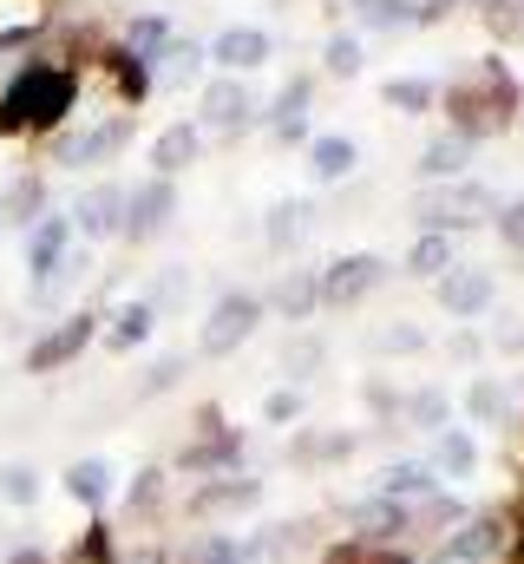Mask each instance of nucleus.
I'll list each match as a JSON object with an SVG mask.
<instances>
[{
	"mask_svg": "<svg viewBox=\"0 0 524 564\" xmlns=\"http://www.w3.org/2000/svg\"><path fill=\"white\" fill-rule=\"evenodd\" d=\"M262 414H269V421H295V414H302V394H295V388H282V394H269V408H262Z\"/></svg>",
	"mask_w": 524,
	"mask_h": 564,
	"instance_id": "de8ad7c7",
	"label": "nucleus"
},
{
	"mask_svg": "<svg viewBox=\"0 0 524 564\" xmlns=\"http://www.w3.org/2000/svg\"><path fill=\"white\" fill-rule=\"evenodd\" d=\"M492 295H499V282H492V270H479V263H452L439 276V302L452 315H479V308H492Z\"/></svg>",
	"mask_w": 524,
	"mask_h": 564,
	"instance_id": "f8f14e48",
	"label": "nucleus"
},
{
	"mask_svg": "<svg viewBox=\"0 0 524 564\" xmlns=\"http://www.w3.org/2000/svg\"><path fill=\"white\" fill-rule=\"evenodd\" d=\"M210 59H217V66H230V73H250V66L269 59V33H262V26H230V33H217Z\"/></svg>",
	"mask_w": 524,
	"mask_h": 564,
	"instance_id": "a211bd4d",
	"label": "nucleus"
},
{
	"mask_svg": "<svg viewBox=\"0 0 524 564\" xmlns=\"http://www.w3.org/2000/svg\"><path fill=\"white\" fill-rule=\"evenodd\" d=\"M184 564H237V539L230 532H197L184 545Z\"/></svg>",
	"mask_w": 524,
	"mask_h": 564,
	"instance_id": "2f4dec72",
	"label": "nucleus"
},
{
	"mask_svg": "<svg viewBox=\"0 0 524 564\" xmlns=\"http://www.w3.org/2000/svg\"><path fill=\"white\" fill-rule=\"evenodd\" d=\"M466 414L472 421H505V388L499 381H472L466 388Z\"/></svg>",
	"mask_w": 524,
	"mask_h": 564,
	"instance_id": "e433bc0d",
	"label": "nucleus"
},
{
	"mask_svg": "<svg viewBox=\"0 0 524 564\" xmlns=\"http://www.w3.org/2000/svg\"><path fill=\"white\" fill-rule=\"evenodd\" d=\"M275 308H282V315H308V308H315V276H288L275 289Z\"/></svg>",
	"mask_w": 524,
	"mask_h": 564,
	"instance_id": "a19ab883",
	"label": "nucleus"
},
{
	"mask_svg": "<svg viewBox=\"0 0 524 564\" xmlns=\"http://www.w3.org/2000/svg\"><path fill=\"white\" fill-rule=\"evenodd\" d=\"M0 506H20V512L40 506V473H33L26 459H7V466H0Z\"/></svg>",
	"mask_w": 524,
	"mask_h": 564,
	"instance_id": "cd10ccee",
	"label": "nucleus"
},
{
	"mask_svg": "<svg viewBox=\"0 0 524 564\" xmlns=\"http://www.w3.org/2000/svg\"><path fill=\"white\" fill-rule=\"evenodd\" d=\"M125 144H131V119H106V126H92V132H66V139L53 144V158H59V164H73V171H86V164L119 158Z\"/></svg>",
	"mask_w": 524,
	"mask_h": 564,
	"instance_id": "6e6552de",
	"label": "nucleus"
},
{
	"mask_svg": "<svg viewBox=\"0 0 524 564\" xmlns=\"http://www.w3.org/2000/svg\"><path fill=\"white\" fill-rule=\"evenodd\" d=\"M256 322H262V302H256V295H243V289H230V295L210 308V322H204L197 348H204V355H237V348L256 335Z\"/></svg>",
	"mask_w": 524,
	"mask_h": 564,
	"instance_id": "39448f33",
	"label": "nucleus"
},
{
	"mask_svg": "<svg viewBox=\"0 0 524 564\" xmlns=\"http://www.w3.org/2000/svg\"><path fill=\"white\" fill-rule=\"evenodd\" d=\"M302 112H308V79H288L269 119H275V132H282V139H302Z\"/></svg>",
	"mask_w": 524,
	"mask_h": 564,
	"instance_id": "c756f323",
	"label": "nucleus"
},
{
	"mask_svg": "<svg viewBox=\"0 0 524 564\" xmlns=\"http://www.w3.org/2000/svg\"><path fill=\"white\" fill-rule=\"evenodd\" d=\"M308 217H315L308 204H275V210H269V243H275V250L302 243V237H308Z\"/></svg>",
	"mask_w": 524,
	"mask_h": 564,
	"instance_id": "7c9ffc66",
	"label": "nucleus"
},
{
	"mask_svg": "<svg viewBox=\"0 0 524 564\" xmlns=\"http://www.w3.org/2000/svg\"><path fill=\"white\" fill-rule=\"evenodd\" d=\"M197 66H204V53H197L190 40H164V53L151 59V86L177 93V86H190V79H197Z\"/></svg>",
	"mask_w": 524,
	"mask_h": 564,
	"instance_id": "aec40b11",
	"label": "nucleus"
},
{
	"mask_svg": "<svg viewBox=\"0 0 524 564\" xmlns=\"http://www.w3.org/2000/svg\"><path fill=\"white\" fill-rule=\"evenodd\" d=\"M348 446H354L348 433H302L295 440V459H341Z\"/></svg>",
	"mask_w": 524,
	"mask_h": 564,
	"instance_id": "ea45409f",
	"label": "nucleus"
},
{
	"mask_svg": "<svg viewBox=\"0 0 524 564\" xmlns=\"http://www.w3.org/2000/svg\"><path fill=\"white\" fill-rule=\"evenodd\" d=\"M197 426H204V440H197V446H184V466H190V473H210V479L237 473V459H243V433H230L210 408H204V421H197Z\"/></svg>",
	"mask_w": 524,
	"mask_h": 564,
	"instance_id": "1a4fd4ad",
	"label": "nucleus"
},
{
	"mask_svg": "<svg viewBox=\"0 0 524 564\" xmlns=\"http://www.w3.org/2000/svg\"><path fill=\"white\" fill-rule=\"evenodd\" d=\"M250 112H256V99H250L243 79H210V86H204V126H210V132H243Z\"/></svg>",
	"mask_w": 524,
	"mask_h": 564,
	"instance_id": "ddd939ff",
	"label": "nucleus"
},
{
	"mask_svg": "<svg viewBox=\"0 0 524 564\" xmlns=\"http://www.w3.org/2000/svg\"><path fill=\"white\" fill-rule=\"evenodd\" d=\"M92 335H99V315H92V308L59 315L46 335H33V348H26V375H59V368H73V361L92 348Z\"/></svg>",
	"mask_w": 524,
	"mask_h": 564,
	"instance_id": "20e7f679",
	"label": "nucleus"
},
{
	"mask_svg": "<svg viewBox=\"0 0 524 564\" xmlns=\"http://www.w3.org/2000/svg\"><path fill=\"white\" fill-rule=\"evenodd\" d=\"M485 20L499 33H524V0H485Z\"/></svg>",
	"mask_w": 524,
	"mask_h": 564,
	"instance_id": "c03bdc74",
	"label": "nucleus"
},
{
	"mask_svg": "<svg viewBox=\"0 0 524 564\" xmlns=\"http://www.w3.org/2000/svg\"><path fill=\"white\" fill-rule=\"evenodd\" d=\"M512 112H518V86H512V73H505L499 59L479 66V86H459V93H452L459 139H485V132H499Z\"/></svg>",
	"mask_w": 524,
	"mask_h": 564,
	"instance_id": "f03ea898",
	"label": "nucleus"
},
{
	"mask_svg": "<svg viewBox=\"0 0 524 564\" xmlns=\"http://www.w3.org/2000/svg\"><path fill=\"white\" fill-rule=\"evenodd\" d=\"M354 158H361V151H354L348 139H315L308 144V171H315L321 184H341V177L354 171Z\"/></svg>",
	"mask_w": 524,
	"mask_h": 564,
	"instance_id": "393cba45",
	"label": "nucleus"
},
{
	"mask_svg": "<svg viewBox=\"0 0 524 564\" xmlns=\"http://www.w3.org/2000/svg\"><path fill=\"white\" fill-rule=\"evenodd\" d=\"M433 492H439V479H433L426 459H400V466H387V473L374 479V499H393V506H406V512H413V499L426 506Z\"/></svg>",
	"mask_w": 524,
	"mask_h": 564,
	"instance_id": "2eb2a0df",
	"label": "nucleus"
},
{
	"mask_svg": "<svg viewBox=\"0 0 524 564\" xmlns=\"http://www.w3.org/2000/svg\"><path fill=\"white\" fill-rule=\"evenodd\" d=\"M197 144H204V132H197V126H164V132H157V144H151L157 177H177L184 164H197Z\"/></svg>",
	"mask_w": 524,
	"mask_h": 564,
	"instance_id": "412c9836",
	"label": "nucleus"
},
{
	"mask_svg": "<svg viewBox=\"0 0 524 564\" xmlns=\"http://www.w3.org/2000/svg\"><path fill=\"white\" fill-rule=\"evenodd\" d=\"M59 564H119L112 558V532L106 525H86V539H73V552Z\"/></svg>",
	"mask_w": 524,
	"mask_h": 564,
	"instance_id": "f704fd0d",
	"label": "nucleus"
},
{
	"mask_svg": "<svg viewBox=\"0 0 524 564\" xmlns=\"http://www.w3.org/2000/svg\"><path fill=\"white\" fill-rule=\"evenodd\" d=\"M171 217H177V191H171V177H144L138 191H125V237L131 243H151Z\"/></svg>",
	"mask_w": 524,
	"mask_h": 564,
	"instance_id": "0eeeda50",
	"label": "nucleus"
},
{
	"mask_svg": "<svg viewBox=\"0 0 524 564\" xmlns=\"http://www.w3.org/2000/svg\"><path fill=\"white\" fill-rule=\"evenodd\" d=\"M20 46H33V26H20V33H0V66H7Z\"/></svg>",
	"mask_w": 524,
	"mask_h": 564,
	"instance_id": "8fccbe9b",
	"label": "nucleus"
},
{
	"mask_svg": "<svg viewBox=\"0 0 524 564\" xmlns=\"http://www.w3.org/2000/svg\"><path fill=\"white\" fill-rule=\"evenodd\" d=\"M433 466H439V473H452V479H466V473L479 466V446H472V433H459V426H439V440H433Z\"/></svg>",
	"mask_w": 524,
	"mask_h": 564,
	"instance_id": "b1692460",
	"label": "nucleus"
},
{
	"mask_svg": "<svg viewBox=\"0 0 524 564\" xmlns=\"http://www.w3.org/2000/svg\"><path fill=\"white\" fill-rule=\"evenodd\" d=\"M73 237H125V184H92L73 204Z\"/></svg>",
	"mask_w": 524,
	"mask_h": 564,
	"instance_id": "9d476101",
	"label": "nucleus"
},
{
	"mask_svg": "<svg viewBox=\"0 0 524 564\" xmlns=\"http://www.w3.org/2000/svg\"><path fill=\"white\" fill-rule=\"evenodd\" d=\"M177 381H184V361H177V355H164V361L138 381V394H164V388H177Z\"/></svg>",
	"mask_w": 524,
	"mask_h": 564,
	"instance_id": "79ce46f5",
	"label": "nucleus"
},
{
	"mask_svg": "<svg viewBox=\"0 0 524 564\" xmlns=\"http://www.w3.org/2000/svg\"><path fill=\"white\" fill-rule=\"evenodd\" d=\"M381 99H387L393 112H426V106H433V86H426V79H387Z\"/></svg>",
	"mask_w": 524,
	"mask_h": 564,
	"instance_id": "c9c22d12",
	"label": "nucleus"
},
{
	"mask_svg": "<svg viewBox=\"0 0 524 564\" xmlns=\"http://www.w3.org/2000/svg\"><path fill=\"white\" fill-rule=\"evenodd\" d=\"M348 525H354V539H400L413 525V512L393 499H361V506H348Z\"/></svg>",
	"mask_w": 524,
	"mask_h": 564,
	"instance_id": "6ab92c4d",
	"label": "nucleus"
},
{
	"mask_svg": "<svg viewBox=\"0 0 524 564\" xmlns=\"http://www.w3.org/2000/svg\"><path fill=\"white\" fill-rule=\"evenodd\" d=\"M79 106V73L73 66H53V59H33L7 79L0 93V132L7 139H26V132H53L66 126V112Z\"/></svg>",
	"mask_w": 524,
	"mask_h": 564,
	"instance_id": "f257e3e1",
	"label": "nucleus"
},
{
	"mask_svg": "<svg viewBox=\"0 0 524 564\" xmlns=\"http://www.w3.org/2000/svg\"><path fill=\"white\" fill-rule=\"evenodd\" d=\"M406 421L426 426V433H439V426H446V394H439V388H419V394L406 401Z\"/></svg>",
	"mask_w": 524,
	"mask_h": 564,
	"instance_id": "4c0bfd02",
	"label": "nucleus"
},
{
	"mask_svg": "<svg viewBox=\"0 0 524 564\" xmlns=\"http://www.w3.org/2000/svg\"><path fill=\"white\" fill-rule=\"evenodd\" d=\"M328 73H335V79H354V73H361V40H354V33H335V40H328Z\"/></svg>",
	"mask_w": 524,
	"mask_h": 564,
	"instance_id": "58836bf2",
	"label": "nucleus"
},
{
	"mask_svg": "<svg viewBox=\"0 0 524 564\" xmlns=\"http://www.w3.org/2000/svg\"><path fill=\"white\" fill-rule=\"evenodd\" d=\"M381 276H387L381 257H341V263H328V270L315 276V302H328V308H354Z\"/></svg>",
	"mask_w": 524,
	"mask_h": 564,
	"instance_id": "423d86ee",
	"label": "nucleus"
},
{
	"mask_svg": "<svg viewBox=\"0 0 524 564\" xmlns=\"http://www.w3.org/2000/svg\"><path fill=\"white\" fill-rule=\"evenodd\" d=\"M485 217H499V197L485 184H446V191H426L413 204V224L419 230H439V237H452L466 224H485Z\"/></svg>",
	"mask_w": 524,
	"mask_h": 564,
	"instance_id": "7ed1b4c3",
	"label": "nucleus"
},
{
	"mask_svg": "<svg viewBox=\"0 0 524 564\" xmlns=\"http://www.w3.org/2000/svg\"><path fill=\"white\" fill-rule=\"evenodd\" d=\"M112 479H119L112 459H99V453H92V459H73V466H66V499H79L86 512H99V506L112 499Z\"/></svg>",
	"mask_w": 524,
	"mask_h": 564,
	"instance_id": "f3484780",
	"label": "nucleus"
},
{
	"mask_svg": "<svg viewBox=\"0 0 524 564\" xmlns=\"http://www.w3.org/2000/svg\"><path fill=\"white\" fill-rule=\"evenodd\" d=\"M499 539H505V525L485 512V519H466L439 552H433V564H485L492 552H499Z\"/></svg>",
	"mask_w": 524,
	"mask_h": 564,
	"instance_id": "4468645a",
	"label": "nucleus"
},
{
	"mask_svg": "<svg viewBox=\"0 0 524 564\" xmlns=\"http://www.w3.org/2000/svg\"><path fill=\"white\" fill-rule=\"evenodd\" d=\"M466 164H472V139H459V132H452V139H433L419 151V171H426V177H459Z\"/></svg>",
	"mask_w": 524,
	"mask_h": 564,
	"instance_id": "a878e982",
	"label": "nucleus"
},
{
	"mask_svg": "<svg viewBox=\"0 0 524 564\" xmlns=\"http://www.w3.org/2000/svg\"><path fill=\"white\" fill-rule=\"evenodd\" d=\"M66 250H73V217H59V210L33 217V230H26V276L46 282L66 263Z\"/></svg>",
	"mask_w": 524,
	"mask_h": 564,
	"instance_id": "9b49d317",
	"label": "nucleus"
},
{
	"mask_svg": "<svg viewBox=\"0 0 524 564\" xmlns=\"http://www.w3.org/2000/svg\"><path fill=\"white\" fill-rule=\"evenodd\" d=\"M282 361L302 375V368H315V361H321V341H288V355H282Z\"/></svg>",
	"mask_w": 524,
	"mask_h": 564,
	"instance_id": "09e8293b",
	"label": "nucleus"
},
{
	"mask_svg": "<svg viewBox=\"0 0 524 564\" xmlns=\"http://www.w3.org/2000/svg\"><path fill=\"white\" fill-rule=\"evenodd\" d=\"M256 499H262L256 479L223 473V479H210V486H197V492H190V512H197V519H217V512H243V506H256Z\"/></svg>",
	"mask_w": 524,
	"mask_h": 564,
	"instance_id": "dca6fc26",
	"label": "nucleus"
},
{
	"mask_svg": "<svg viewBox=\"0 0 524 564\" xmlns=\"http://www.w3.org/2000/svg\"><path fill=\"white\" fill-rule=\"evenodd\" d=\"M33 217H46V184L26 171V177H13V184H7V197H0V224L33 230Z\"/></svg>",
	"mask_w": 524,
	"mask_h": 564,
	"instance_id": "4be33fe9",
	"label": "nucleus"
},
{
	"mask_svg": "<svg viewBox=\"0 0 524 564\" xmlns=\"http://www.w3.org/2000/svg\"><path fill=\"white\" fill-rule=\"evenodd\" d=\"M459 257H452V237H439V230H419L413 237V250H406V270L413 276H446Z\"/></svg>",
	"mask_w": 524,
	"mask_h": 564,
	"instance_id": "5701e85b",
	"label": "nucleus"
},
{
	"mask_svg": "<svg viewBox=\"0 0 524 564\" xmlns=\"http://www.w3.org/2000/svg\"><path fill=\"white\" fill-rule=\"evenodd\" d=\"M0 230H7V224H0Z\"/></svg>",
	"mask_w": 524,
	"mask_h": 564,
	"instance_id": "603ef678",
	"label": "nucleus"
},
{
	"mask_svg": "<svg viewBox=\"0 0 524 564\" xmlns=\"http://www.w3.org/2000/svg\"><path fill=\"white\" fill-rule=\"evenodd\" d=\"M288 545H295V525H269V532H256L250 545H237V564H282Z\"/></svg>",
	"mask_w": 524,
	"mask_h": 564,
	"instance_id": "c85d7f7f",
	"label": "nucleus"
},
{
	"mask_svg": "<svg viewBox=\"0 0 524 564\" xmlns=\"http://www.w3.org/2000/svg\"><path fill=\"white\" fill-rule=\"evenodd\" d=\"M106 59H112V79H119V93L138 106V99L151 93V66H144V59H131V53H106Z\"/></svg>",
	"mask_w": 524,
	"mask_h": 564,
	"instance_id": "72a5a7b5",
	"label": "nucleus"
},
{
	"mask_svg": "<svg viewBox=\"0 0 524 564\" xmlns=\"http://www.w3.org/2000/svg\"><path fill=\"white\" fill-rule=\"evenodd\" d=\"M499 237H505L512 250H524V197H518V204H505V210H499Z\"/></svg>",
	"mask_w": 524,
	"mask_h": 564,
	"instance_id": "49530a36",
	"label": "nucleus"
},
{
	"mask_svg": "<svg viewBox=\"0 0 524 564\" xmlns=\"http://www.w3.org/2000/svg\"><path fill=\"white\" fill-rule=\"evenodd\" d=\"M157 499H164V473H157V466H144V473L131 479V492H125V512H131V519H151V512H157Z\"/></svg>",
	"mask_w": 524,
	"mask_h": 564,
	"instance_id": "473e14b6",
	"label": "nucleus"
},
{
	"mask_svg": "<svg viewBox=\"0 0 524 564\" xmlns=\"http://www.w3.org/2000/svg\"><path fill=\"white\" fill-rule=\"evenodd\" d=\"M361 13H368V26H400V20H413V0H368Z\"/></svg>",
	"mask_w": 524,
	"mask_h": 564,
	"instance_id": "37998d69",
	"label": "nucleus"
},
{
	"mask_svg": "<svg viewBox=\"0 0 524 564\" xmlns=\"http://www.w3.org/2000/svg\"><path fill=\"white\" fill-rule=\"evenodd\" d=\"M0 564H46V552H40V545H13Z\"/></svg>",
	"mask_w": 524,
	"mask_h": 564,
	"instance_id": "3c124183",
	"label": "nucleus"
},
{
	"mask_svg": "<svg viewBox=\"0 0 524 564\" xmlns=\"http://www.w3.org/2000/svg\"><path fill=\"white\" fill-rule=\"evenodd\" d=\"M374 348H381V355H413V348H419V328H406V322H400V328H381Z\"/></svg>",
	"mask_w": 524,
	"mask_h": 564,
	"instance_id": "a18cd8bd",
	"label": "nucleus"
},
{
	"mask_svg": "<svg viewBox=\"0 0 524 564\" xmlns=\"http://www.w3.org/2000/svg\"><path fill=\"white\" fill-rule=\"evenodd\" d=\"M151 328H157V308H151V302H125V308L112 315V335H106V341H112V348L125 355V348H138V341H144Z\"/></svg>",
	"mask_w": 524,
	"mask_h": 564,
	"instance_id": "bb28decb",
	"label": "nucleus"
}]
</instances>
